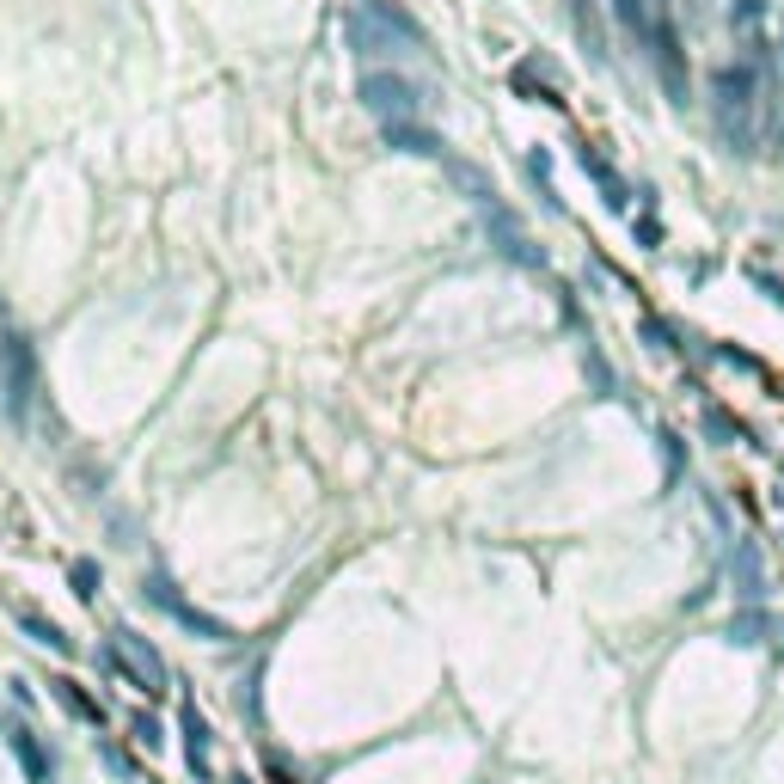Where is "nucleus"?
I'll return each instance as SVG.
<instances>
[{
  "mask_svg": "<svg viewBox=\"0 0 784 784\" xmlns=\"http://www.w3.org/2000/svg\"><path fill=\"white\" fill-rule=\"evenodd\" d=\"M760 80H754V68H723L717 80H711V117H717V129L735 141V147H748L754 135H748V111L760 105Z\"/></svg>",
  "mask_w": 784,
  "mask_h": 784,
  "instance_id": "obj_1",
  "label": "nucleus"
},
{
  "mask_svg": "<svg viewBox=\"0 0 784 784\" xmlns=\"http://www.w3.org/2000/svg\"><path fill=\"white\" fill-rule=\"evenodd\" d=\"M350 43L362 49V56H399V49H417L423 37L399 19V13H386V7H362L350 19Z\"/></svg>",
  "mask_w": 784,
  "mask_h": 784,
  "instance_id": "obj_2",
  "label": "nucleus"
},
{
  "mask_svg": "<svg viewBox=\"0 0 784 784\" xmlns=\"http://www.w3.org/2000/svg\"><path fill=\"white\" fill-rule=\"evenodd\" d=\"M362 105L380 117V129L386 123H405V117H417V92H411V80H399V74H362Z\"/></svg>",
  "mask_w": 784,
  "mask_h": 784,
  "instance_id": "obj_3",
  "label": "nucleus"
},
{
  "mask_svg": "<svg viewBox=\"0 0 784 784\" xmlns=\"http://www.w3.org/2000/svg\"><path fill=\"white\" fill-rule=\"evenodd\" d=\"M386 141L399 147V154H441V141L429 129H411V123H386Z\"/></svg>",
  "mask_w": 784,
  "mask_h": 784,
  "instance_id": "obj_4",
  "label": "nucleus"
}]
</instances>
